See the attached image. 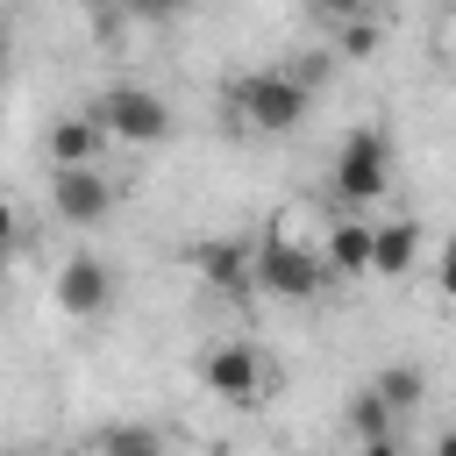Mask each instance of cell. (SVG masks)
<instances>
[{
	"instance_id": "cell-9",
	"label": "cell",
	"mask_w": 456,
	"mask_h": 456,
	"mask_svg": "<svg viewBox=\"0 0 456 456\" xmlns=\"http://www.w3.org/2000/svg\"><path fill=\"white\" fill-rule=\"evenodd\" d=\"M43 157H50V171H93V164L107 157V135H100V121L78 107V114L50 121V135H43Z\"/></svg>"
},
{
	"instance_id": "cell-22",
	"label": "cell",
	"mask_w": 456,
	"mask_h": 456,
	"mask_svg": "<svg viewBox=\"0 0 456 456\" xmlns=\"http://www.w3.org/2000/svg\"><path fill=\"white\" fill-rule=\"evenodd\" d=\"M442 249H449V256H456V235H449V242H442Z\"/></svg>"
},
{
	"instance_id": "cell-17",
	"label": "cell",
	"mask_w": 456,
	"mask_h": 456,
	"mask_svg": "<svg viewBox=\"0 0 456 456\" xmlns=\"http://www.w3.org/2000/svg\"><path fill=\"white\" fill-rule=\"evenodd\" d=\"M0 249H14V207L0 200Z\"/></svg>"
},
{
	"instance_id": "cell-21",
	"label": "cell",
	"mask_w": 456,
	"mask_h": 456,
	"mask_svg": "<svg viewBox=\"0 0 456 456\" xmlns=\"http://www.w3.org/2000/svg\"><path fill=\"white\" fill-rule=\"evenodd\" d=\"M0 64H7V21H0Z\"/></svg>"
},
{
	"instance_id": "cell-8",
	"label": "cell",
	"mask_w": 456,
	"mask_h": 456,
	"mask_svg": "<svg viewBox=\"0 0 456 456\" xmlns=\"http://www.w3.org/2000/svg\"><path fill=\"white\" fill-rule=\"evenodd\" d=\"M192 271H200L214 292H228V299H249V292H256V249L235 242V235L192 242Z\"/></svg>"
},
{
	"instance_id": "cell-6",
	"label": "cell",
	"mask_w": 456,
	"mask_h": 456,
	"mask_svg": "<svg viewBox=\"0 0 456 456\" xmlns=\"http://www.w3.org/2000/svg\"><path fill=\"white\" fill-rule=\"evenodd\" d=\"M114 200H121V185L93 164V171H50V214L57 221H71V228H93V221H107L114 214Z\"/></svg>"
},
{
	"instance_id": "cell-12",
	"label": "cell",
	"mask_w": 456,
	"mask_h": 456,
	"mask_svg": "<svg viewBox=\"0 0 456 456\" xmlns=\"http://www.w3.org/2000/svg\"><path fill=\"white\" fill-rule=\"evenodd\" d=\"M370 392H378L392 413H413V406L428 399V370H420V363H385V370L370 378Z\"/></svg>"
},
{
	"instance_id": "cell-2",
	"label": "cell",
	"mask_w": 456,
	"mask_h": 456,
	"mask_svg": "<svg viewBox=\"0 0 456 456\" xmlns=\"http://www.w3.org/2000/svg\"><path fill=\"white\" fill-rule=\"evenodd\" d=\"M385 185H392V135L378 121H356L335 142V200L342 207H370Z\"/></svg>"
},
{
	"instance_id": "cell-4",
	"label": "cell",
	"mask_w": 456,
	"mask_h": 456,
	"mask_svg": "<svg viewBox=\"0 0 456 456\" xmlns=\"http://www.w3.org/2000/svg\"><path fill=\"white\" fill-rule=\"evenodd\" d=\"M306 100H314V93H299V86L285 78V64L249 71V78H235V86H228V107H235L249 128H264V135L299 128V121H306Z\"/></svg>"
},
{
	"instance_id": "cell-13",
	"label": "cell",
	"mask_w": 456,
	"mask_h": 456,
	"mask_svg": "<svg viewBox=\"0 0 456 456\" xmlns=\"http://www.w3.org/2000/svg\"><path fill=\"white\" fill-rule=\"evenodd\" d=\"M349 435H356V442H385V435H399V413L363 385V392L349 399Z\"/></svg>"
},
{
	"instance_id": "cell-3",
	"label": "cell",
	"mask_w": 456,
	"mask_h": 456,
	"mask_svg": "<svg viewBox=\"0 0 456 456\" xmlns=\"http://www.w3.org/2000/svg\"><path fill=\"white\" fill-rule=\"evenodd\" d=\"M321 285H328V256L306 249V242H292L285 221H271V235L256 242V292H271V299H314Z\"/></svg>"
},
{
	"instance_id": "cell-16",
	"label": "cell",
	"mask_w": 456,
	"mask_h": 456,
	"mask_svg": "<svg viewBox=\"0 0 456 456\" xmlns=\"http://www.w3.org/2000/svg\"><path fill=\"white\" fill-rule=\"evenodd\" d=\"M128 21H135L128 7H86V28H93L100 43H121V28H128Z\"/></svg>"
},
{
	"instance_id": "cell-11",
	"label": "cell",
	"mask_w": 456,
	"mask_h": 456,
	"mask_svg": "<svg viewBox=\"0 0 456 456\" xmlns=\"http://www.w3.org/2000/svg\"><path fill=\"white\" fill-rule=\"evenodd\" d=\"M321 256H328V278H370V221H335Z\"/></svg>"
},
{
	"instance_id": "cell-14",
	"label": "cell",
	"mask_w": 456,
	"mask_h": 456,
	"mask_svg": "<svg viewBox=\"0 0 456 456\" xmlns=\"http://www.w3.org/2000/svg\"><path fill=\"white\" fill-rule=\"evenodd\" d=\"M93 456H164V442H157V428H100Z\"/></svg>"
},
{
	"instance_id": "cell-10",
	"label": "cell",
	"mask_w": 456,
	"mask_h": 456,
	"mask_svg": "<svg viewBox=\"0 0 456 456\" xmlns=\"http://www.w3.org/2000/svg\"><path fill=\"white\" fill-rule=\"evenodd\" d=\"M420 256V228L413 221H370V278H406Z\"/></svg>"
},
{
	"instance_id": "cell-20",
	"label": "cell",
	"mask_w": 456,
	"mask_h": 456,
	"mask_svg": "<svg viewBox=\"0 0 456 456\" xmlns=\"http://www.w3.org/2000/svg\"><path fill=\"white\" fill-rule=\"evenodd\" d=\"M435 456H456V428H449V435H442V442H435Z\"/></svg>"
},
{
	"instance_id": "cell-1",
	"label": "cell",
	"mask_w": 456,
	"mask_h": 456,
	"mask_svg": "<svg viewBox=\"0 0 456 456\" xmlns=\"http://www.w3.org/2000/svg\"><path fill=\"white\" fill-rule=\"evenodd\" d=\"M86 114L100 121V135L107 142H164L171 135V100L164 93H150V86H128V78H114V86H100L93 100H86Z\"/></svg>"
},
{
	"instance_id": "cell-18",
	"label": "cell",
	"mask_w": 456,
	"mask_h": 456,
	"mask_svg": "<svg viewBox=\"0 0 456 456\" xmlns=\"http://www.w3.org/2000/svg\"><path fill=\"white\" fill-rule=\"evenodd\" d=\"M363 456H399V435H385V442H363Z\"/></svg>"
},
{
	"instance_id": "cell-19",
	"label": "cell",
	"mask_w": 456,
	"mask_h": 456,
	"mask_svg": "<svg viewBox=\"0 0 456 456\" xmlns=\"http://www.w3.org/2000/svg\"><path fill=\"white\" fill-rule=\"evenodd\" d=\"M442 292L456 299V256H449V249H442Z\"/></svg>"
},
{
	"instance_id": "cell-15",
	"label": "cell",
	"mask_w": 456,
	"mask_h": 456,
	"mask_svg": "<svg viewBox=\"0 0 456 456\" xmlns=\"http://www.w3.org/2000/svg\"><path fill=\"white\" fill-rule=\"evenodd\" d=\"M328 71H335V50H299V57H285V78H292L299 93H314Z\"/></svg>"
},
{
	"instance_id": "cell-23",
	"label": "cell",
	"mask_w": 456,
	"mask_h": 456,
	"mask_svg": "<svg viewBox=\"0 0 456 456\" xmlns=\"http://www.w3.org/2000/svg\"><path fill=\"white\" fill-rule=\"evenodd\" d=\"M0 456H7V449H0Z\"/></svg>"
},
{
	"instance_id": "cell-5",
	"label": "cell",
	"mask_w": 456,
	"mask_h": 456,
	"mask_svg": "<svg viewBox=\"0 0 456 456\" xmlns=\"http://www.w3.org/2000/svg\"><path fill=\"white\" fill-rule=\"evenodd\" d=\"M107 306H114V264H107L100 249H71V256L57 264V314L100 321Z\"/></svg>"
},
{
	"instance_id": "cell-7",
	"label": "cell",
	"mask_w": 456,
	"mask_h": 456,
	"mask_svg": "<svg viewBox=\"0 0 456 456\" xmlns=\"http://www.w3.org/2000/svg\"><path fill=\"white\" fill-rule=\"evenodd\" d=\"M200 378H207L214 399H228V406H256V392H264V356H256L249 342H214V349L200 356Z\"/></svg>"
}]
</instances>
